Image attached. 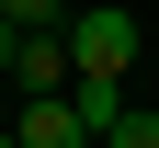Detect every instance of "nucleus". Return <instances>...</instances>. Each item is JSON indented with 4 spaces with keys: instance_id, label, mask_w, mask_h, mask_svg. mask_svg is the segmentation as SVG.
Wrapping results in <instances>:
<instances>
[{
    "instance_id": "obj_6",
    "label": "nucleus",
    "mask_w": 159,
    "mask_h": 148,
    "mask_svg": "<svg viewBox=\"0 0 159 148\" xmlns=\"http://www.w3.org/2000/svg\"><path fill=\"white\" fill-rule=\"evenodd\" d=\"M102 148H159V103H125V114H114V137Z\"/></svg>"
},
{
    "instance_id": "obj_9",
    "label": "nucleus",
    "mask_w": 159,
    "mask_h": 148,
    "mask_svg": "<svg viewBox=\"0 0 159 148\" xmlns=\"http://www.w3.org/2000/svg\"><path fill=\"white\" fill-rule=\"evenodd\" d=\"M148 103H159V91H148Z\"/></svg>"
},
{
    "instance_id": "obj_7",
    "label": "nucleus",
    "mask_w": 159,
    "mask_h": 148,
    "mask_svg": "<svg viewBox=\"0 0 159 148\" xmlns=\"http://www.w3.org/2000/svg\"><path fill=\"white\" fill-rule=\"evenodd\" d=\"M11 57H23V34H11V23H0V80H11Z\"/></svg>"
},
{
    "instance_id": "obj_8",
    "label": "nucleus",
    "mask_w": 159,
    "mask_h": 148,
    "mask_svg": "<svg viewBox=\"0 0 159 148\" xmlns=\"http://www.w3.org/2000/svg\"><path fill=\"white\" fill-rule=\"evenodd\" d=\"M0 148H23V137H11V125H0Z\"/></svg>"
},
{
    "instance_id": "obj_3",
    "label": "nucleus",
    "mask_w": 159,
    "mask_h": 148,
    "mask_svg": "<svg viewBox=\"0 0 159 148\" xmlns=\"http://www.w3.org/2000/svg\"><path fill=\"white\" fill-rule=\"evenodd\" d=\"M68 34H23V57H11V91H23V103H46V91H68Z\"/></svg>"
},
{
    "instance_id": "obj_2",
    "label": "nucleus",
    "mask_w": 159,
    "mask_h": 148,
    "mask_svg": "<svg viewBox=\"0 0 159 148\" xmlns=\"http://www.w3.org/2000/svg\"><path fill=\"white\" fill-rule=\"evenodd\" d=\"M11 137L23 148H91V125H80L68 91H46V103H11Z\"/></svg>"
},
{
    "instance_id": "obj_5",
    "label": "nucleus",
    "mask_w": 159,
    "mask_h": 148,
    "mask_svg": "<svg viewBox=\"0 0 159 148\" xmlns=\"http://www.w3.org/2000/svg\"><path fill=\"white\" fill-rule=\"evenodd\" d=\"M68 12H80V0H0L11 34H68Z\"/></svg>"
},
{
    "instance_id": "obj_1",
    "label": "nucleus",
    "mask_w": 159,
    "mask_h": 148,
    "mask_svg": "<svg viewBox=\"0 0 159 148\" xmlns=\"http://www.w3.org/2000/svg\"><path fill=\"white\" fill-rule=\"evenodd\" d=\"M68 69L80 80H125L136 69V12L125 0H80L68 12Z\"/></svg>"
},
{
    "instance_id": "obj_4",
    "label": "nucleus",
    "mask_w": 159,
    "mask_h": 148,
    "mask_svg": "<svg viewBox=\"0 0 159 148\" xmlns=\"http://www.w3.org/2000/svg\"><path fill=\"white\" fill-rule=\"evenodd\" d=\"M68 103H80V125H91V148H102L114 114H125V80H68Z\"/></svg>"
}]
</instances>
